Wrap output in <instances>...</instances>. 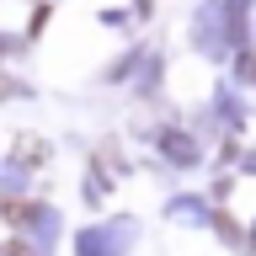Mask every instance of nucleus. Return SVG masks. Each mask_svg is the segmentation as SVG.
I'll return each instance as SVG.
<instances>
[{
	"label": "nucleus",
	"instance_id": "f257e3e1",
	"mask_svg": "<svg viewBox=\"0 0 256 256\" xmlns=\"http://www.w3.org/2000/svg\"><path fill=\"white\" fill-rule=\"evenodd\" d=\"M0 214H6L11 224H27V219H32V208H27V203H0Z\"/></svg>",
	"mask_w": 256,
	"mask_h": 256
},
{
	"label": "nucleus",
	"instance_id": "f03ea898",
	"mask_svg": "<svg viewBox=\"0 0 256 256\" xmlns=\"http://www.w3.org/2000/svg\"><path fill=\"white\" fill-rule=\"evenodd\" d=\"M6 256H32V251H27V246H11V251H6Z\"/></svg>",
	"mask_w": 256,
	"mask_h": 256
},
{
	"label": "nucleus",
	"instance_id": "7ed1b4c3",
	"mask_svg": "<svg viewBox=\"0 0 256 256\" xmlns=\"http://www.w3.org/2000/svg\"><path fill=\"white\" fill-rule=\"evenodd\" d=\"M0 256H6V251H0Z\"/></svg>",
	"mask_w": 256,
	"mask_h": 256
}]
</instances>
